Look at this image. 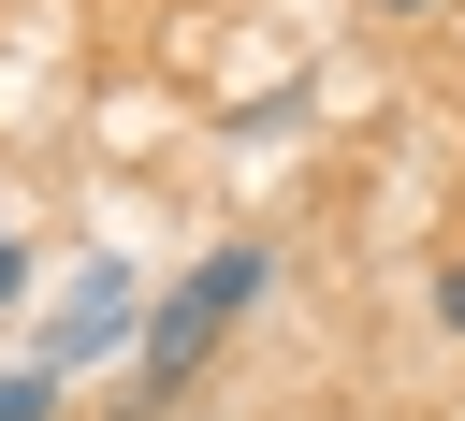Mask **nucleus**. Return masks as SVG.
<instances>
[{
    "instance_id": "7ed1b4c3",
    "label": "nucleus",
    "mask_w": 465,
    "mask_h": 421,
    "mask_svg": "<svg viewBox=\"0 0 465 421\" xmlns=\"http://www.w3.org/2000/svg\"><path fill=\"white\" fill-rule=\"evenodd\" d=\"M58 406V363H29V377H0V421H44Z\"/></svg>"
},
{
    "instance_id": "f257e3e1",
    "label": "nucleus",
    "mask_w": 465,
    "mask_h": 421,
    "mask_svg": "<svg viewBox=\"0 0 465 421\" xmlns=\"http://www.w3.org/2000/svg\"><path fill=\"white\" fill-rule=\"evenodd\" d=\"M262 276H276L262 247H203V261L174 276V305H145V334H131V392H116V406H174V392L203 377V348L262 305Z\"/></svg>"
},
{
    "instance_id": "20e7f679",
    "label": "nucleus",
    "mask_w": 465,
    "mask_h": 421,
    "mask_svg": "<svg viewBox=\"0 0 465 421\" xmlns=\"http://www.w3.org/2000/svg\"><path fill=\"white\" fill-rule=\"evenodd\" d=\"M15 290H29V247H15V232H0V305H15Z\"/></svg>"
},
{
    "instance_id": "423d86ee",
    "label": "nucleus",
    "mask_w": 465,
    "mask_h": 421,
    "mask_svg": "<svg viewBox=\"0 0 465 421\" xmlns=\"http://www.w3.org/2000/svg\"><path fill=\"white\" fill-rule=\"evenodd\" d=\"M378 15H421V0H378Z\"/></svg>"
},
{
    "instance_id": "f03ea898",
    "label": "nucleus",
    "mask_w": 465,
    "mask_h": 421,
    "mask_svg": "<svg viewBox=\"0 0 465 421\" xmlns=\"http://www.w3.org/2000/svg\"><path fill=\"white\" fill-rule=\"evenodd\" d=\"M131 334H145V290H131V276H116V261H102V276H87V290H73V305H58V334H44V363H58V377H73V363H87V348H131Z\"/></svg>"
},
{
    "instance_id": "39448f33",
    "label": "nucleus",
    "mask_w": 465,
    "mask_h": 421,
    "mask_svg": "<svg viewBox=\"0 0 465 421\" xmlns=\"http://www.w3.org/2000/svg\"><path fill=\"white\" fill-rule=\"evenodd\" d=\"M436 319H450V334H465V261H450V276H436Z\"/></svg>"
}]
</instances>
